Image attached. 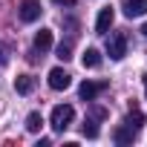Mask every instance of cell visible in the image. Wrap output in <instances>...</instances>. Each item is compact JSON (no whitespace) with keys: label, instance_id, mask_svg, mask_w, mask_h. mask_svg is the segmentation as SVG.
<instances>
[{"label":"cell","instance_id":"8992f818","mask_svg":"<svg viewBox=\"0 0 147 147\" xmlns=\"http://www.w3.org/2000/svg\"><path fill=\"white\" fill-rule=\"evenodd\" d=\"M113 20H115L113 6H104V9L98 12V18H95V32H98V35H107V32H110V26H113Z\"/></svg>","mask_w":147,"mask_h":147},{"label":"cell","instance_id":"ba28073f","mask_svg":"<svg viewBox=\"0 0 147 147\" xmlns=\"http://www.w3.org/2000/svg\"><path fill=\"white\" fill-rule=\"evenodd\" d=\"M52 46V29H40V32H35V49L38 52H46Z\"/></svg>","mask_w":147,"mask_h":147},{"label":"cell","instance_id":"277c9868","mask_svg":"<svg viewBox=\"0 0 147 147\" xmlns=\"http://www.w3.org/2000/svg\"><path fill=\"white\" fill-rule=\"evenodd\" d=\"M107 55H110L113 61H121V58L127 55V38H124V35H113V38L107 40Z\"/></svg>","mask_w":147,"mask_h":147},{"label":"cell","instance_id":"7c38bea8","mask_svg":"<svg viewBox=\"0 0 147 147\" xmlns=\"http://www.w3.org/2000/svg\"><path fill=\"white\" fill-rule=\"evenodd\" d=\"M113 138H115V141H118V144H130V141H133V138H136V130H133V127H127V124H124V127H118V130H115V133H113Z\"/></svg>","mask_w":147,"mask_h":147},{"label":"cell","instance_id":"9a60e30c","mask_svg":"<svg viewBox=\"0 0 147 147\" xmlns=\"http://www.w3.org/2000/svg\"><path fill=\"white\" fill-rule=\"evenodd\" d=\"M58 58H61V61H69V58H72V49H69V43H61V46H58Z\"/></svg>","mask_w":147,"mask_h":147},{"label":"cell","instance_id":"7a4b0ae2","mask_svg":"<svg viewBox=\"0 0 147 147\" xmlns=\"http://www.w3.org/2000/svg\"><path fill=\"white\" fill-rule=\"evenodd\" d=\"M107 87H110L107 81H84V84L78 87V95H81L84 101H95V98H98Z\"/></svg>","mask_w":147,"mask_h":147},{"label":"cell","instance_id":"e0dca14e","mask_svg":"<svg viewBox=\"0 0 147 147\" xmlns=\"http://www.w3.org/2000/svg\"><path fill=\"white\" fill-rule=\"evenodd\" d=\"M141 35H144V38H147V23H144V26H141Z\"/></svg>","mask_w":147,"mask_h":147},{"label":"cell","instance_id":"3957f363","mask_svg":"<svg viewBox=\"0 0 147 147\" xmlns=\"http://www.w3.org/2000/svg\"><path fill=\"white\" fill-rule=\"evenodd\" d=\"M69 84H72V75L66 69H61V66H55V69H49V87L52 90H69Z\"/></svg>","mask_w":147,"mask_h":147},{"label":"cell","instance_id":"5b68a950","mask_svg":"<svg viewBox=\"0 0 147 147\" xmlns=\"http://www.w3.org/2000/svg\"><path fill=\"white\" fill-rule=\"evenodd\" d=\"M40 3H38V0H23V3H20V20L23 23H35L38 18H40Z\"/></svg>","mask_w":147,"mask_h":147},{"label":"cell","instance_id":"2e32d148","mask_svg":"<svg viewBox=\"0 0 147 147\" xmlns=\"http://www.w3.org/2000/svg\"><path fill=\"white\" fill-rule=\"evenodd\" d=\"M58 6H75V0H55Z\"/></svg>","mask_w":147,"mask_h":147},{"label":"cell","instance_id":"d6986e66","mask_svg":"<svg viewBox=\"0 0 147 147\" xmlns=\"http://www.w3.org/2000/svg\"><path fill=\"white\" fill-rule=\"evenodd\" d=\"M0 63H3V58H0Z\"/></svg>","mask_w":147,"mask_h":147},{"label":"cell","instance_id":"8fae6325","mask_svg":"<svg viewBox=\"0 0 147 147\" xmlns=\"http://www.w3.org/2000/svg\"><path fill=\"white\" fill-rule=\"evenodd\" d=\"M15 90H18L20 95H29V92L35 90V78H32V75H18V78H15Z\"/></svg>","mask_w":147,"mask_h":147},{"label":"cell","instance_id":"6da1fadb","mask_svg":"<svg viewBox=\"0 0 147 147\" xmlns=\"http://www.w3.org/2000/svg\"><path fill=\"white\" fill-rule=\"evenodd\" d=\"M72 118H75V110H72L69 104H58V107L52 110V115H49V124H52V130L63 133V130L72 124Z\"/></svg>","mask_w":147,"mask_h":147},{"label":"cell","instance_id":"52a82bcc","mask_svg":"<svg viewBox=\"0 0 147 147\" xmlns=\"http://www.w3.org/2000/svg\"><path fill=\"white\" fill-rule=\"evenodd\" d=\"M124 15H127V18H141V15H147V0H124Z\"/></svg>","mask_w":147,"mask_h":147},{"label":"cell","instance_id":"5bb4252c","mask_svg":"<svg viewBox=\"0 0 147 147\" xmlns=\"http://www.w3.org/2000/svg\"><path fill=\"white\" fill-rule=\"evenodd\" d=\"M81 133H84L87 138H98V124H95L92 118H87V121H84V127H81Z\"/></svg>","mask_w":147,"mask_h":147},{"label":"cell","instance_id":"4fadbf2b","mask_svg":"<svg viewBox=\"0 0 147 147\" xmlns=\"http://www.w3.org/2000/svg\"><path fill=\"white\" fill-rule=\"evenodd\" d=\"M40 127H43V115L40 113H29L26 115V130L29 133H40Z\"/></svg>","mask_w":147,"mask_h":147},{"label":"cell","instance_id":"30bf717a","mask_svg":"<svg viewBox=\"0 0 147 147\" xmlns=\"http://www.w3.org/2000/svg\"><path fill=\"white\" fill-rule=\"evenodd\" d=\"M124 124H127V127H133V130L138 133V130L144 127V113H141L138 107H130V113H127V121H124Z\"/></svg>","mask_w":147,"mask_h":147},{"label":"cell","instance_id":"ac0fdd59","mask_svg":"<svg viewBox=\"0 0 147 147\" xmlns=\"http://www.w3.org/2000/svg\"><path fill=\"white\" fill-rule=\"evenodd\" d=\"M141 81H144V92H147V75H141Z\"/></svg>","mask_w":147,"mask_h":147},{"label":"cell","instance_id":"9c48e42d","mask_svg":"<svg viewBox=\"0 0 147 147\" xmlns=\"http://www.w3.org/2000/svg\"><path fill=\"white\" fill-rule=\"evenodd\" d=\"M81 63L87 66V69H95V66H101V52L98 49H84V55H81Z\"/></svg>","mask_w":147,"mask_h":147}]
</instances>
